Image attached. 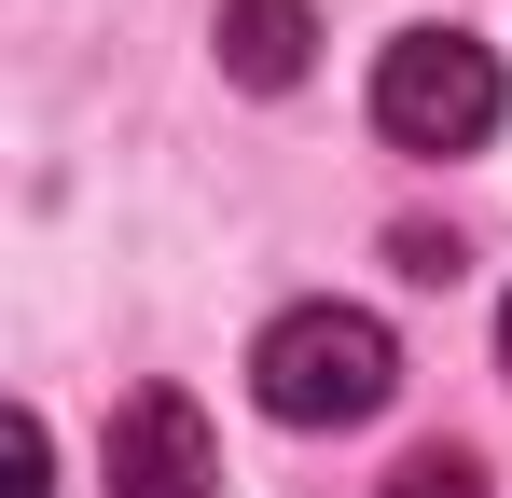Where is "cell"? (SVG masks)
Masks as SVG:
<instances>
[{
    "label": "cell",
    "mask_w": 512,
    "mask_h": 498,
    "mask_svg": "<svg viewBox=\"0 0 512 498\" xmlns=\"http://www.w3.org/2000/svg\"><path fill=\"white\" fill-rule=\"evenodd\" d=\"M97 471H111V498H208L222 485V443H208V415L180 402V388H139V402L111 415Z\"/></svg>",
    "instance_id": "cell-3"
},
{
    "label": "cell",
    "mask_w": 512,
    "mask_h": 498,
    "mask_svg": "<svg viewBox=\"0 0 512 498\" xmlns=\"http://www.w3.org/2000/svg\"><path fill=\"white\" fill-rule=\"evenodd\" d=\"M388 498H485V457H457V443H416V457L388 471Z\"/></svg>",
    "instance_id": "cell-5"
},
{
    "label": "cell",
    "mask_w": 512,
    "mask_h": 498,
    "mask_svg": "<svg viewBox=\"0 0 512 498\" xmlns=\"http://www.w3.org/2000/svg\"><path fill=\"white\" fill-rule=\"evenodd\" d=\"M499 360H512V305H499Z\"/></svg>",
    "instance_id": "cell-8"
},
{
    "label": "cell",
    "mask_w": 512,
    "mask_h": 498,
    "mask_svg": "<svg viewBox=\"0 0 512 498\" xmlns=\"http://www.w3.org/2000/svg\"><path fill=\"white\" fill-rule=\"evenodd\" d=\"M0 457H14V498H42V415H14V429H0Z\"/></svg>",
    "instance_id": "cell-7"
},
{
    "label": "cell",
    "mask_w": 512,
    "mask_h": 498,
    "mask_svg": "<svg viewBox=\"0 0 512 498\" xmlns=\"http://www.w3.org/2000/svg\"><path fill=\"white\" fill-rule=\"evenodd\" d=\"M499 56L471 42V28H402L388 56H374V125L402 139V153H485L499 139Z\"/></svg>",
    "instance_id": "cell-2"
},
{
    "label": "cell",
    "mask_w": 512,
    "mask_h": 498,
    "mask_svg": "<svg viewBox=\"0 0 512 498\" xmlns=\"http://www.w3.org/2000/svg\"><path fill=\"white\" fill-rule=\"evenodd\" d=\"M250 388H263L277 429H360V415H388V388H402V346H388L374 305H291V319H263Z\"/></svg>",
    "instance_id": "cell-1"
},
{
    "label": "cell",
    "mask_w": 512,
    "mask_h": 498,
    "mask_svg": "<svg viewBox=\"0 0 512 498\" xmlns=\"http://www.w3.org/2000/svg\"><path fill=\"white\" fill-rule=\"evenodd\" d=\"M388 249H402V277H457V236H429V222H402Z\"/></svg>",
    "instance_id": "cell-6"
},
{
    "label": "cell",
    "mask_w": 512,
    "mask_h": 498,
    "mask_svg": "<svg viewBox=\"0 0 512 498\" xmlns=\"http://www.w3.org/2000/svg\"><path fill=\"white\" fill-rule=\"evenodd\" d=\"M319 56V14L305 0H222V70L250 83V97H291Z\"/></svg>",
    "instance_id": "cell-4"
}]
</instances>
